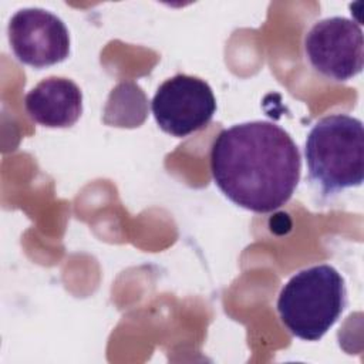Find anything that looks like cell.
<instances>
[{"label":"cell","instance_id":"52a82bcc","mask_svg":"<svg viewBox=\"0 0 364 364\" xmlns=\"http://www.w3.org/2000/svg\"><path fill=\"white\" fill-rule=\"evenodd\" d=\"M30 118L48 128L74 125L82 112V92L70 78L47 77L24 97Z\"/></svg>","mask_w":364,"mask_h":364},{"label":"cell","instance_id":"5b68a950","mask_svg":"<svg viewBox=\"0 0 364 364\" xmlns=\"http://www.w3.org/2000/svg\"><path fill=\"white\" fill-rule=\"evenodd\" d=\"M151 109L162 131L182 138L210 122L216 112V98L205 80L176 74L158 87Z\"/></svg>","mask_w":364,"mask_h":364},{"label":"cell","instance_id":"7a4b0ae2","mask_svg":"<svg viewBox=\"0 0 364 364\" xmlns=\"http://www.w3.org/2000/svg\"><path fill=\"white\" fill-rule=\"evenodd\" d=\"M309 179L324 196L355 188L364 179V128L361 119L331 114L310 129L304 146Z\"/></svg>","mask_w":364,"mask_h":364},{"label":"cell","instance_id":"8992f818","mask_svg":"<svg viewBox=\"0 0 364 364\" xmlns=\"http://www.w3.org/2000/svg\"><path fill=\"white\" fill-rule=\"evenodd\" d=\"M10 47L23 64L44 68L70 54V33L55 14L37 7L21 9L9 21Z\"/></svg>","mask_w":364,"mask_h":364},{"label":"cell","instance_id":"3957f363","mask_svg":"<svg viewBox=\"0 0 364 364\" xmlns=\"http://www.w3.org/2000/svg\"><path fill=\"white\" fill-rule=\"evenodd\" d=\"M346 304L341 274L330 264H316L297 272L283 286L277 313L294 337L317 341L337 323Z\"/></svg>","mask_w":364,"mask_h":364},{"label":"cell","instance_id":"6da1fadb","mask_svg":"<svg viewBox=\"0 0 364 364\" xmlns=\"http://www.w3.org/2000/svg\"><path fill=\"white\" fill-rule=\"evenodd\" d=\"M216 186L233 203L269 213L290 200L301 172V155L290 134L270 121L223 129L210 149Z\"/></svg>","mask_w":364,"mask_h":364},{"label":"cell","instance_id":"277c9868","mask_svg":"<svg viewBox=\"0 0 364 364\" xmlns=\"http://www.w3.org/2000/svg\"><path fill=\"white\" fill-rule=\"evenodd\" d=\"M311 67L334 81H347L363 71L364 41L361 26L347 17H327L311 26L304 37Z\"/></svg>","mask_w":364,"mask_h":364}]
</instances>
